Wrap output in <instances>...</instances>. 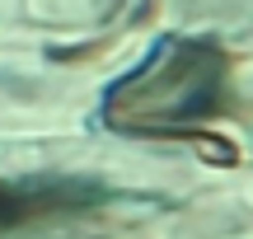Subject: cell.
<instances>
[{"mask_svg": "<svg viewBox=\"0 0 253 239\" xmlns=\"http://www.w3.org/2000/svg\"><path fill=\"white\" fill-rule=\"evenodd\" d=\"M108 202V188L89 178H0V235H14L38 221L89 216Z\"/></svg>", "mask_w": 253, "mask_h": 239, "instance_id": "7a4b0ae2", "label": "cell"}, {"mask_svg": "<svg viewBox=\"0 0 253 239\" xmlns=\"http://www.w3.org/2000/svg\"><path fill=\"white\" fill-rule=\"evenodd\" d=\"M235 118V56L220 38L164 33L126 75L103 89L99 122L126 141H183V146H230L216 122Z\"/></svg>", "mask_w": 253, "mask_h": 239, "instance_id": "6da1fadb", "label": "cell"}]
</instances>
